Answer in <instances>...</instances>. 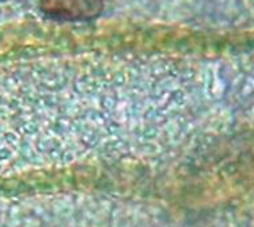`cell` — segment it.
<instances>
[{"label": "cell", "instance_id": "obj_1", "mask_svg": "<svg viewBox=\"0 0 254 227\" xmlns=\"http://www.w3.org/2000/svg\"><path fill=\"white\" fill-rule=\"evenodd\" d=\"M40 8L61 20H88L101 13L103 0H40Z\"/></svg>", "mask_w": 254, "mask_h": 227}]
</instances>
